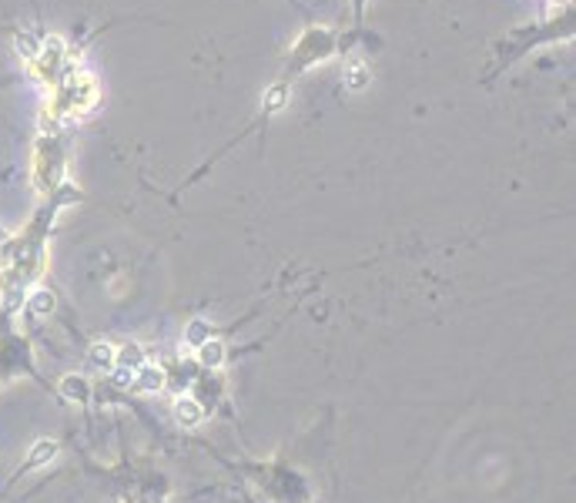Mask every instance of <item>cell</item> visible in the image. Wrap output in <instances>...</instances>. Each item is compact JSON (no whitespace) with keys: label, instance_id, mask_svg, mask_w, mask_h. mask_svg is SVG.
<instances>
[{"label":"cell","instance_id":"1","mask_svg":"<svg viewBox=\"0 0 576 503\" xmlns=\"http://www.w3.org/2000/svg\"><path fill=\"white\" fill-rule=\"evenodd\" d=\"M98 104V81L84 74V71H71L64 78V84L57 88L54 101L47 104V111L57 117H74V115H84Z\"/></svg>","mask_w":576,"mask_h":503},{"label":"cell","instance_id":"2","mask_svg":"<svg viewBox=\"0 0 576 503\" xmlns=\"http://www.w3.org/2000/svg\"><path fill=\"white\" fill-rule=\"evenodd\" d=\"M64 178V155H61V144L54 141V134L40 138L37 151H34V185L40 195H51Z\"/></svg>","mask_w":576,"mask_h":503},{"label":"cell","instance_id":"3","mask_svg":"<svg viewBox=\"0 0 576 503\" xmlns=\"http://www.w3.org/2000/svg\"><path fill=\"white\" fill-rule=\"evenodd\" d=\"M30 67H34V74H37L44 84H51V81L61 74V67H64V40H61V37L44 40V44H40V51H37V57L30 61Z\"/></svg>","mask_w":576,"mask_h":503},{"label":"cell","instance_id":"4","mask_svg":"<svg viewBox=\"0 0 576 503\" xmlns=\"http://www.w3.org/2000/svg\"><path fill=\"white\" fill-rule=\"evenodd\" d=\"M134 386L141 389V393H154V389L165 386V373H161L154 362H148V366H138V369H134Z\"/></svg>","mask_w":576,"mask_h":503},{"label":"cell","instance_id":"5","mask_svg":"<svg viewBox=\"0 0 576 503\" xmlns=\"http://www.w3.org/2000/svg\"><path fill=\"white\" fill-rule=\"evenodd\" d=\"M175 420H178L181 426H198L205 420V410H201L192 396H181V400H175Z\"/></svg>","mask_w":576,"mask_h":503},{"label":"cell","instance_id":"6","mask_svg":"<svg viewBox=\"0 0 576 503\" xmlns=\"http://www.w3.org/2000/svg\"><path fill=\"white\" fill-rule=\"evenodd\" d=\"M198 359H201V366H208V369H218V366L225 362V342H221V339H205V342L198 346Z\"/></svg>","mask_w":576,"mask_h":503},{"label":"cell","instance_id":"7","mask_svg":"<svg viewBox=\"0 0 576 503\" xmlns=\"http://www.w3.org/2000/svg\"><path fill=\"white\" fill-rule=\"evenodd\" d=\"M61 393H64L67 400H74V403H88L90 386H88L84 376H64V379H61Z\"/></svg>","mask_w":576,"mask_h":503},{"label":"cell","instance_id":"8","mask_svg":"<svg viewBox=\"0 0 576 503\" xmlns=\"http://www.w3.org/2000/svg\"><path fill=\"white\" fill-rule=\"evenodd\" d=\"M54 456H57V443H54V439H37V446H34L30 456H27V466L37 470V466H44L47 460H54Z\"/></svg>","mask_w":576,"mask_h":503},{"label":"cell","instance_id":"9","mask_svg":"<svg viewBox=\"0 0 576 503\" xmlns=\"http://www.w3.org/2000/svg\"><path fill=\"white\" fill-rule=\"evenodd\" d=\"M27 306H30V312H34V316H51V312H54V296L47 292V289H34V292H30V299H27Z\"/></svg>","mask_w":576,"mask_h":503},{"label":"cell","instance_id":"10","mask_svg":"<svg viewBox=\"0 0 576 503\" xmlns=\"http://www.w3.org/2000/svg\"><path fill=\"white\" fill-rule=\"evenodd\" d=\"M88 356H90V362H94V366H101V369H111V366H114V356H117V352H114V346H111V342H94Z\"/></svg>","mask_w":576,"mask_h":503},{"label":"cell","instance_id":"11","mask_svg":"<svg viewBox=\"0 0 576 503\" xmlns=\"http://www.w3.org/2000/svg\"><path fill=\"white\" fill-rule=\"evenodd\" d=\"M372 81V74H369V67L362 64V61H355V64H348V71H346V84L352 91H362L365 84Z\"/></svg>","mask_w":576,"mask_h":503},{"label":"cell","instance_id":"12","mask_svg":"<svg viewBox=\"0 0 576 503\" xmlns=\"http://www.w3.org/2000/svg\"><path fill=\"white\" fill-rule=\"evenodd\" d=\"M13 47H17V54H20L24 61H34L40 51V40L30 37V34H17V37H13Z\"/></svg>","mask_w":576,"mask_h":503},{"label":"cell","instance_id":"13","mask_svg":"<svg viewBox=\"0 0 576 503\" xmlns=\"http://www.w3.org/2000/svg\"><path fill=\"white\" fill-rule=\"evenodd\" d=\"M285 98H288V88H285V84H275V88L269 91V98H265V111H282Z\"/></svg>","mask_w":576,"mask_h":503},{"label":"cell","instance_id":"14","mask_svg":"<svg viewBox=\"0 0 576 503\" xmlns=\"http://www.w3.org/2000/svg\"><path fill=\"white\" fill-rule=\"evenodd\" d=\"M117 366H128V369H138L141 366V346H124L121 349V359H114Z\"/></svg>","mask_w":576,"mask_h":503},{"label":"cell","instance_id":"15","mask_svg":"<svg viewBox=\"0 0 576 503\" xmlns=\"http://www.w3.org/2000/svg\"><path fill=\"white\" fill-rule=\"evenodd\" d=\"M184 339H188L192 346H201V342H205V339H208V325L201 323V319H194V323L188 325V333H184Z\"/></svg>","mask_w":576,"mask_h":503},{"label":"cell","instance_id":"16","mask_svg":"<svg viewBox=\"0 0 576 503\" xmlns=\"http://www.w3.org/2000/svg\"><path fill=\"white\" fill-rule=\"evenodd\" d=\"M111 376H114L117 386H131L134 383V369H128V366H111Z\"/></svg>","mask_w":576,"mask_h":503},{"label":"cell","instance_id":"17","mask_svg":"<svg viewBox=\"0 0 576 503\" xmlns=\"http://www.w3.org/2000/svg\"><path fill=\"white\" fill-rule=\"evenodd\" d=\"M355 7H359V11H362V7H365V0H355Z\"/></svg>","mask_w":576,"mask_h":503}]
</instances>
